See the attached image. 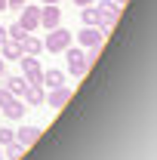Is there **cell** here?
Here are the masks:
<instances>
[{"instance_id":"obj_1","label":"cell","mask_w":157,"mask_h":160,"mask_svg":"<svg viewBox=\"0 0 157 160\" xmlns=\"http://www.w3.org/2000/svg\"><path fill=\"white\" fill-rule=\"evenodd\" d=\"M71 43H74V34L59 25V28H49V34L43 40V49H49V52H65Z\"/></svg>"},{"instance_id":"obj_2","label":"cell","mask_w":157,"mask_h":160,"mask_svg":"<svg viewBox=\"0 0 157 160\" xmlns=\"http://www.w3.org/2000/svg\"><path fill=\"white\" fill-rule=\"evenodd\" d=\"M65 62H68V71H71L74 77H83V74L89 71V62L83 59V49L68 46V49H65Z\"/></svg>"},{"instance_id":"obj_3","label":"cell","mask_w":157,"mask_h":160,"mask_svg":"<svg viewBox=\"0 0 157 160\" xmlns=\"http://www.w3.org/2000/svg\"><path fill=\"white\" fill-rule=\"evenodd\" d=\"M22 77L28 80V83H43V68H40V62H37V56H22Z\"/></svg>"},{"instance_id":"obj_4","label":"cell","mask_w":157,"mask_h":160,"mask_svg":"<svg viewBox=\"0 0 157 160\" xmlns=\"http://www.w3.org/2000/svg\"><path fill=\"white\" fill-rule=\"evenodd\" d=\"M62 25V9L59 3H43V9H40V28H59Z\"/></svg>"},{"instance_id":"obj_5","label":"cell","mask_w":157,"mask_h":160,"mask_svg":"<svg viewBox=\"0 0 157 160\" xmlns=\"http://www.w3.org/2000/svg\"><path fill=\"white\" fill-rule=\"evenodd\" d=\"M19 12H22V16H19V25L25 28V31H28V34H31V31H37V28H40V9H37V6H31V3H25V6H22Z\"/></svg>"},{"instance_id":"obj_6","label":"cell","mask_w":157,"mask_h":160,"mask_svg":"<svg viewBox=\"0 0 157 160\" xmlns=\"http://www.w3.org/2000/svg\"><path fill=\"white\" fill-rule=\"evenodd\" d=\"M43 99H46L43 83H28V86H25V92H22V102H25V105H31V108L43 105Z\"/></svg>"},{"instance_id":"obj_7","label":"cell","mask_w":157,"mask_h":160,"mask_svg":"<svg viewBox=\"0 0 157 160\" xmlns=\"http://www.w3.org/2000/svg\"><path fill=\"white\" fill-rule=\"evenodd\" d=\"M102 40H105V34L99 31L96 25H83L77 31V43L80 46H93V43H102Z\"/></svg>"},{"instance_id":"obj_8","label":"cell","mask_w":157,"mask_h":160,"mask_svg":"<svg viewBox=\"0 0 157 160\" xmlns=\"http://www.w3.org/2000/svg\"><path fill=\"white\" fill-rule=\"evenodd\" d=\"M43 102H49V108H65L71 102V89L68 86H56V89H49V96Z\"/></svg>"},{"instance_id":"obj_9","label":"cell","mask_w":157,"mask_h":160,"mask_svg":"<svg viewBox=\"0 0 157 160\" xmlns=\"http://www.w3.org/2000/svg\"><path fill=\"white\" fill-rule=\"evenodd\" d=\"M40 132H43L40 126H22V129H16V142L25 145V148H31V145L40 139Z\"/></svg>"},{"instance_id":"obj_10","label":"cell","mask_w":157,"mask_h":160,"mask_svg":"<svg viewBox=\"0 0 157 160\" xmlns=\"http://www.w3.org/2000/svg\"><path fill=\"white\" fill-rule=\"evenodd\" d=\"M43 52V40L34 34H25L22 37V56H40Z\"/></svg>"},{"instance_id":"obj_11","label":"cell","mask_w":157,"mask_h":160,"mask_svg":"<svg viewBox=\"0 0 157 160\" xmlns=\"http://www.w3.org/2000/svg\"><path fill=\"white\" fill-rule=\"evenodd\" d=\"M99 12H102V19H120V12H123V6L120 3H114V0H99V6H96Z\"/></svg>"},{"instance_id":"obj_12","label":"cell","mask_w":157,"mask_h":160,"mask_svg":"<svg viewBox=\"0 0 157 160\" xmlns=\"http://www.w3.org/2000/svg\"><path fill=\"white\" fill-rule=\"evenodd\" d=\"M0 56L19 62L22 59V43H19V40H3V43H0Z\"/></svg>"},{"instance_id":"obj_13","label":"cell","mask_w":157,"mask_h":160,"mask_svg":"<svg viewBox=\"0 0 157 160\" xmlns=\"http://www.w3.org/2000/svg\"><path fill=\"white\" fill-rule=\"evenodd\" d=\"M43 86H49V89L65 86V71H59V68H49V71H43Z\"/></svg>"},{"instance_id":"obj_14","label":"cell","mask_w":157,"mask_h":160,"mask_svg":"<svg viewBox=\"0 0 157 160\" xmlns=\"http://www.w3.org/2000/svg\"><path fill=\"white\" fill-rule=\"evenodd\" d=\"M80 22H83V25H96V28H99V22H102V12H99L93 3H86V6H80Z\"/></svg>"},{"instance_id":"obj_15","label":"cell","mask_w":157,"mask_h":160,"mask_svg":"<svg viewBox=\"0 0 157 160\" xmlns=\"http://www.w3.org/2000/svg\"><path fill=\"white\" fill-rule=\"evenodd\" d=\"M0 111H3V114H6L9 120H22L28 108H25V102H22V99H13L9 105H6V108H0Z\"/></svg>"},{"instance_id":"obj_16","label":"cell","mask_w":157,"mask_h":160,"mask_svg":"<svg viewBox=\"0 0 157 160\" xmlns=\"http://www.w3.org/2000/svg\"><path fill=\"white\" fill-rule=\"evenodd\" d=\"M3 86H6V89H9L16 99H22V92H25L28 80H25V77H6V83H3Z\"/></svg>"},{"instance_id":"obj_17","label":"cell","mask_w":157,"mask_h":160,"mask_svg":"<svg viewBox=\"0 0 157 160\" xmlns=\"http://www.w3.org/2000/svg\"><path fill=\"white\" fill-rule=\"evenodd\" d=\"M3 148H6V154H3L6 160H22L25 157V145H19V142H9V145H3Z\"/></svg>"},{"instance_id":"obj_18","label":"cell","mask_w":157,"mask_h":160,"mask_svg":"<svg viewBox=\"0 0 157 160\" xmlns=\"http://www.w3.org/2000/svg\"><path fill=\"white\" fill-rule=\"evenodd\" d=\"M99 56H102V43H93V46H86V52H83V59L89 62V65H96Z\"/></svg>"},{"instance_id":"obj_19","label":"cell","mask_w":157,"mask_h":160,"mask_svg":"<svg viewBox=\"0 0 157 160\" xmlns=\"http://www.w3.org/2000/svg\"><path fill=\"white\" fill-rule=\"evenodd\" d=\"M25 34H28V31H25V28H22L19 22H16V25H9V28H6V37H9V40H19V43H22V37H25Z\"/></svg>"},{"instance_id":"obj_20","label":"cell","mask_w":157,"mask_h":160,"mask_svg":"<svg viewBox=\"0 0 157 160\" xmlns=\"http://www.w3.org/2000/svg\"><path fill=\"white\" fill-rule=\"evenodd\" d=\"M9 142H16V129H9V126H0V145H9Z\"/></svg>"},{"instance_id":"obj_21","label":"cell","mask_w":157,"mask_h":160,"mask_svg":"<svg viewBox=\"0 0 157 160\" xmlns=\"http://www.w3.org/2000/svg\"><path fill=\"white\" fill-rule=\"evenodd\" d=\"M13 99H16V96H13V92H9L6 86H0V108H6V105H9Z\"/></svg>"},{"instance_id":"obj_22","label":"cell","mask_w":157,"mask_h":160,"mask_svg":"<svg viewBox=\"0 0 157 160\" xmlns=\"http://www.w3.org/2000/svg\"><path fill=\"white\" fill-rule=\"evenodd\" d=\"M28 0H6V9H22Z\"/></svg>"},{"instance_id":"obj_23","label":"cell","mask_w":157,"mask_h":160,"mask_svg":"<svg viewBox=\"0 0 157 160\" xmlns=\"http://www.w3.org/2000/svg\"><path fill=\"white\" fill-rule=\"evenodd\" d=\"M0 77H6V59H0Z\"/></svg>"},{"instance_id":"obj_24","label":"cell","mask_w":157,"mask_h":160,"mask_svg":"<svg viewBox=\"0 0 157 160\" xmlns=\"http://www.w3.org/2000/svg\"><path fill=\"white\" fill-rule=\"evenodd\" d=\"M3 40H9V37H6V28L0 25V43H3Z\"/></svg>"},{"instance_id":"obj_25","label":"cell","mask_w":157,"mask_h":160,"mask_svg":"<svg viewBox=\"0 0 157 160\" xmlns=\"http://www.w3.org/2000/svg\"><path fill=\"white\" fill-rule=\"evenodd\" d=\"M74 3H77V6H86V3H93V0H74Z\"/></svg>"},{"instance_id":"obj_26","label":"cell","mask_w":157,"mask_h":160,"mask_svg":"<svg viewBox=\"0 0 157 160\" xmlns=\"http://www.w3.org/2000/svg\"><path fill=\"white\" fill-rule=\"evenodd\" d=\"M0 12H6V0H0Z\"/></svg>"},{"instance_id":"obj_27","label":"cell","mask_w":157,"mask_h":160,"mask_svg":"<svg viewBox=\"0 0 157 160\" xmlns=\"http://www.w3.org/2000/svg\"><path fill=\"white\" fill-rule=\"evenodd\" d=\"M43 3H62V0H43Z\"/></svg>"},{"instance_id":"obj_28","label":"cell","mask_w":157,"mask_h":160,"mask_svg":"<svg viewBox=\"0 0 157 160\" xmlns=\"http://www.w3.org/2000/svg\"><path fill=\"white\" fill-rule=\"evenodd\" d=\"M114 3H120V6H123V3H126V0H114Z\"/></svg>"},{"instance_id":"obj_29","label":"cell","mask_w":157,"mask_h":160,"mask_svg":"<svg viewBox=\"0 0 157 160\" xmlns=\"http://www.w3.org/2000/svg\"><path fill=\"white\" fill-rule=\"evenodd\" d=\"M0 154H3V145H0Z\"/></svg>"},{"instance_id":"obj_30","label":"cell","mask_w":157,"mask_h":160,"mask_svg":"<svg viewBox=\"0 0 157 160\" xmlns=\"http://www.w3.org/2000/svg\"><path fill=\"white\" fill-rule=\"evenodd\" d=\"M0 160H6V157H3V154H0Z\"/></svg>"}]
</instances>
